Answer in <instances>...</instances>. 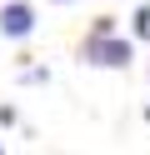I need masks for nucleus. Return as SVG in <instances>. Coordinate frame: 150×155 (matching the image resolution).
Returning a JSON list of instances; mask_svg holds the SVG:
<instances>
[{"label": "nucleus", "instance_id": "0eeeda50", "mask_svg": "<svg viewBox=\"0 0 150 155\" xmlns=\"http://www.w3.org/2000/svg\"><path fill=\"white\" fill-rule=\"evenodd\" d=\"M50 5H70V0H50Z\"/></svg>", "mask_w": 150, "mask_h": 155}, {"label": "nucleus", "instance_id": "1a4fd4ad", "mask_svg": "<svg viewBox=\"0 0 150 155\" xmlns=\"http://www.w3.org/2000/svg\"><path fill=\"white\" fill-rule=\"evenodd\" d=\"M145 75H150V65H145Z\"/></svg>", "mask_w": 150, "mask_h": 155}, {"label": "nucleus", "instance_id": "7ed1b4c3", "mask_svg": "<svg viewBox=\"0 0 150 155\" xmlns=\"http://www.w3.org/2000/svg\"><path fill=\"white\" fill-rule=\"evenodd\" d=\"M130 40H150V5L130 10Z\"/></svg>", "mask_w": 150, "mask_h": 155}, {"label": "nucleus", "instance_id": "423d86ee", "mask_svg": "<svg viewBox=\"0 0 150 155\" xmlns=\"http://www.w3.org/2000/svg\"><path fill=\"white\" fill-rule=\"evenodd\" d=\"M20 120V110H15V105H0V125H5V130H10V125H15Z\"/></svg>", "mask_w": 150, "mask_h": 155}, {"label": "nucleus", "instance_id": "20e7f679", "mask_svg": "<svg viewBox=\"0 0 150 155\" xmlns=\"http://www.w3.org/2000/svg\"><path fill=\"white\" fill-rule=\"evenodd\" d=\"M20 80H25V85H45V80H50V70H40V65H30V70L20 75Z\"/></svg>", "mask_w": 150, "mask_h": 155}, {"label": "nucleus", "instance_id": "6e6552de", "mask_svg": "<svg viewBox=\"0 0 150 155\" xmlns=\"http://www.w3.org/2000/svg\"><path fill=\"white\" fill-rule=\"evenodd\" d=\"M0 155H5V140H0Z\"/></svg>", "mask_w": 150, "mask_h": 155}, {"label": "nucleus", "instance_id": "39448f33", "mask_svg": "<svg viewBox=\"0 0 150 155\" xmlns=\"http://www.w3.org/2000/svg\"><path fill=\"white\" fill-rule=\"evenodd\" d=\"M95 35H105V30H115V15H95V25H90Z\"/></svg>", "mask_w": 150, "mask_h": 155}, {"label": "nucleus", "instance_id": "f257e3e1", "mask_svg": "<svg viewBox=\"0 0 150 155\" xmlns=\"http://www.w3.org/2000/svg\"><path fill=\"white\" fill-rule=\"evenodd\" d=\"M135 60V40L120 30H85V40H80V65H95V70H125V65Z\"/></svg>", "mask_w": 150, "mask_h": 155}, {"label": "nucleus", "instance_id": "f03ea898", "mask_svg": "<svg viewBox=\"0 0 150 155\" xmlns=\"http://www.w3.org/2000/svg\"><path fill=\"white\" fill-rule=\"evenodd\" d=\"M35 0H5L0 5V35L5 40H30L35 35Z\"/></svg>", "mask_w": 150, "mask_h": 155}]
</instances>
